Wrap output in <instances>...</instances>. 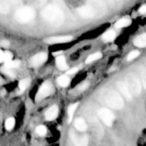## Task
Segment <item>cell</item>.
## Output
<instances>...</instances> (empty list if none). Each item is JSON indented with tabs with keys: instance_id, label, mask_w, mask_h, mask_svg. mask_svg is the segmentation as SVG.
Segmentation results:
<instances>
[{
	"instance_id": "obj_1",
	"label": "cell",
	"mask_w": 146,
	"mask_h": 146,
	"mask_svg": "<svg viewBox=\"0 0 146 146\" xmlns=\"http://www.w3.org/2000/svg\"><path fill=\"white\" fill-rule=\"evenodd\" d=\"M41 15L46 21L55 27L60 26L64 21V12L57 6H47L43 9Z\"/></svg>"
},
{
	"instance_id": "obj_2",
	"label": "cell",
	"mask_w": 146,
	"mask_h": 146,
	"mask_svg": "<svg viewBox=\"0 0 146 146\" xmlns=\"http://www.w3.org/2000/svg\"><path fill=\"white\" fill-rule=\"evenodd\" d=\"M100 98L104 104L115 110L121 109L124 106L122 97L113 90L106 89L103 91L100 95Z\"/></svg>"
},
{
	"instance_id": "obj_3",
	"label": "cell",
	"mask_w": 146,
	"mask_h": 146,
	"mask_svg": "<svg viewBox=\"0 0 146 146\" xmlns=\"http://www.w3.org/2000/svg\"><path fill=\"white\" fill-rule=\"evenodd\" d=\"M125 85L131 95L138 96L141 92V81L138 75L134 73H129L125 76Z\"/></svg>"
},
{
	"instance_id": "obj_4",
	"label": "cell",
	"mask_w": 146,
	"mask_h": 146,
	"mask_svg": "<svg viewBox=\"0 0 146 146\" xmlns=\"http://www.w3.org/2000/svg\"><path fill=\"white\" fill-rule=\"evenodd\" d=\"M36 13L33 8L30 7H23L17 9L15 13V19L18 22L24 24L34 19Z\"/></svg>"
},
{
	"instance_id": "obj_5",
	"label": "cell",
	"mask_w": 146,
	"mask_h": 146,
	"mask_svg": "<svg viewBox=\"0 0 146 146\" xmlns=\"http://www.w3.org/2000/svg\"><path fill=\"white\" fill-rule=\"evenodd\" d=\"M98 115L100 119L107 126H111L113 123L115 116L113 113L108 108H101L98 111Z\"/></svg>"
},
{
	"instance_id": "obj_6",
	"label": "cell",
	"mask_w": 146,
	"mask_h": 146,
	"mask_svg": "<svg viewBox=\"0 0 146 146\" xmlns=\"http://www.w3.org/2000/svg\"><path fill=\"white\" fill-rule=\"evenodd\" d=\"M53 91H54V87H53L52 84L49 81H46L40 87L39 90L36 94V101L42 100L43 98L48 96L50 94H52Z\"/></svg>"
},
{
	"instance_id": "obj_7",
	"label": "cell",
	"mask_w": 146,
	"mask_h": 146,
	"mask_svg": "<svg viewBox=\"0 0 146 146\" xmlns=\"http://www.w3.org/2000/svg\"><path fill=\"white\" fill-rule=\"evenodd\" d=\"M88 4L96 13V16H101L106 11V4L99 0H90Z\"/></svg>"
},
{
	"instance_id": "obj_8",
	"label": "cell",
	"mask_w": 146,
	"mask_h": 146,
	"mask_svg": "<svg viewBox=\"0 0 146 146\" xmlns=\"http://www.w3.org/2000/svg\"><path fill=\"white\" fill-rule=\"evenodd\" d=\"M78 13L80 16L86 19L92 18L96 16L95 11L89 4L83 6V7H81L79 9H78Z\"/></svg>"
},
{
	"instance_id": "obj_9",
	"label": "cell",
	"mask_w": 146,
	"mask_h": 146,
	"mask_svg": "<svg viewBox=\"0 0 146 146\" xmlns=\"http://www.w3.org/2000/svg\"><path fill=\"white\" fill-rule=\"evenodd\" d=\"M73 37L71 36H56V37H50L44 40L46 43L49 44H63V43L69 42L72 41Z\"/></svg>"
},
{
	"instance_id": "obj_10",
	"label": "cell",
	"mask_w": 146,
	"mask_h": 146,
	"mask_svg": "<svg viewBox=\"0 0 146 146\" xmlns=\"http://www.w3.org/2000/svg\"><path fill=\"white\" fill-rule=\"evenodd\" d=\"M48 58V56L46 53H39L33 56L31 58V63L33 66H38L44 64Z\"/></svg>"
},
{
	"instance_id": "obj_11",
	"label": "cell",
	"mask_w": 146,
	"mask_h": 146,
	"mask_svg": "<svg viewBox=\"0 0 146 146\" xmlns=\"http://www.w3.org/2000/svg\"><path fill=\"white\" fill-rule=\"evenodd\" d=\"M117 88H118V89L119 90L121 94L123 96V97L127 100V101H131V100H132V95H131L129 90L127 88L125 83H123V81H119V82H118L117 83Z\"/></svg>"
},
{
	"instance_id": "obj_12",
	"label": "cell",
	"mask_w": 146,
	"mask_h": 146,
	"mask_svg": "<svg viewBox=\"0 0 146 146\" xmlns=\"http://www.w3.org/2000/svg\"><path fill=\"white\" fill-rule=\"evenodd\" d=\"M58 108L56 105L50 107L45 113V118L47 121H54L58 115Z\"/></svg>"
},
{
	"instance_id": "obj_13",
	"label": "cell",
	"mask_w": 146,
	"mask_h": 146,
	"mask_svg": "<svg viewBox=\"0 0 146 146\" xmlns=\"http://www.w3.org/2000/svg\"><path fill=\"white\" fill-rule=\"evenodd\" d=\"M74 125H75L76 128L81 132L86 131L87 129L86 123L85 120L83 119L82 118H76L74 121Z\"/></svg>"
},
{
	"instance_id": "obj_14",
	"label": "cell",
	"mask_w": 146,
	"mask_h": 146,
	"mask_svg": "<svg viewBox=\"0 0 146 146\" xmlns=\"http://www.w3.org/2000/svg\"><path fill=\"white\" fill-rule=\"evenodd\" d=\"M133 44L135 46L143 48L146 47V34H141L134 39Z\"/></svg>"
},
{
	"instance_id": "obj_15",
	"label": "cell",
	"mask_w": 146,
	"mask_h": 146,
	"mask_svg": "<svg viewBox=\"0 0 146 146\" xmlns=\"http://www.w3.org/2000/svg\"><path fill=\"white\" fill-rule=\"evenodd\" d=\"M56 64L58 69L61 70V71L66 70L68 68V65L66 62L65 58L63 56H59L57 57L56 60Z\"/></svg>"
},
{
	"instance_id": "obj_16",
	"label": "cell",
	"mask_w": 146,
	"mask_h": 146,
	"mask_svg": "<svg viewBox=\"0 0 146 146\" xmlns=\"http://www.w3.org/2000/svg\"><path fill=\"white\" fill-rule=\"evenodd\" d=\"M57 83L61 87H66L70 83V78L68 76L63 75L61 76L57 79Z\"/></svg>"
},
{
	"instance_id": "obj_17",
	"label": "cell",
	"mask_w": 146,
	"mask_h": 146,
	"mask_svg": "<svg viewBox=\"0 0 146 146\" xmlns=\"http://www.w3.org/2000/svg\"><path fill=\"white\" fill-rule=\"evenodd\" d=\"M102 38L105 41H112L115 38V32L113 30H108L103 34Z\"/></svg>"
},
{
	"instance_id": "obj_18",
	"label": "cell",
	"mask_w": 146,
	"mask_h": 146,
	"mask_svg": "<svg viewBox=\"0 0 146 146\" xmlns=\"http://www.w3.org/2000/svg\"><path fill=\"white\" fill-rule=\"evenodd\" d=\"M131 24V21L128 19L124 18V19H121L118 20L115 24V27L116 28L120 29V28H123V27H126L128 26H129L130 24Z\"/></svg>"
},
{
	"instance_id": "obj_19",
	"label": "cell",
	"mask_w": 146,
	"mask_h": 146,
	"mask_svg": "<svg viewBox=\"0 0 146 146\" xmlns=\"http://www.w3.org/2000/svg\"><path fill=\"white\" fill-rule=\"evenodd\" d=\"M78 104H72L69 106L68 110V123H71L72 121L73 118H74V113H75L77 107H78Z\"/></svg>"
},
{
	"instance_id": "obj_20",
	"label": "cell",
	"mask_w": 146,
	"mask_h": 146,
	"mask_svg": "<svg viewBox=\"0 0 146 146\" xmlns=\"http://www.w3.org/2000/svg\"><path fill=\"white\" fill-rule=\"evenodd\" d=\"M101 58H102V54L101 53H95V54H93L91 55L88 56V58L86 60V64H90V63L94 62V61L100 59Z\"/></svg>"
},
{
	"instance_id": "obj_21",
	"label": "cell",
	"mask_w": 146,
	"mask_h": 146,
	"mask_svg": "<svg viewBox=\"0 0 146 146\" xmlns=\"http://www.w3.org/2000/svg\"><path fill=\"white\" fill-rule=\"evenodd\" d=\"M30 84V79L29 78H24L21 81H20L19 84V87L21 93L24 92V90L27 89L28 86Z\"/></svg>"
},
{
	"instance_id": "obj_22",
	"label": "cell",
	"mask_w": 146,
	"mask_h": 146,
	"mask_svg": "<svg viewBox=\"0 0 146 146\" xmlns=\"http://www.w3.org/2000/svg\"><path fill=\"white\" fill-rule=\"evenodd\" d=\"M21 0H5L4 4H5L6 7H7L9 10L11 7H16V6L19 5L21 3Z\"/></svg>"
},
{
	"instance_id": "obj_23",
	"label": "cell",
	"mask_w": 146,
	"mask_h": 146,
	"mask_svg": "<svg viewBox=\"0 0 146 146\" xmlns=\"http://www.w3.org/2000/svg\"><path fill=\"white\" fill-rule=\"evenodd\" d=\"M140 76H141V81L143 85V86L146 88V67L142 66L139 69Z\"/></svg>"
},
{
	"instance_id": "obj_24",
	"label": "cell",
	"mask_w": 146,
	"mask_h": 146,
	"mask_svg": "<svg viewBox=\"0 0 146 146\" xmlns=\"http://www.w3.org/2000/svg\"><path fill=\"white\" fill-rule=\"evenodd\" d=\"M15 125V120L14 118H9L6 121L5 128L7 131H11Z\"/></svg>"
},
{
	"instance_id": "obj_25",
	"label": "cell",
	"mask_w": 146,
	"mask_h": 146,
	"mask_svg": "<svg viewBox=\"0 0 146 146\" xmlns=\"http://www.w3.org/2000/svg\"><path fill=\"white\" fill-rule=\"evenodd\" d=\"M20 61H10L8 62H5V66L9 68H17L19 66Z\"/></svg>"
},
{
	"instance_id": "obj_26",
	"label": "cell",
	"mask_w": 146,
	"mask_h": 146,
	"mask_svg": "<svg viewBox=\"0 0 146 146\" xmlns=\"http://www.w3.org/2000/svg\"><path fill=\"white\" fill-rule=\"evenodd\" d=\"M36 132L38 135L43 136V135H44L46 133V128L44 125H38L36 128Z\"/></svg>"
},
{
	"instance_id": "obj_27",
	"label": "cell",
	"mask_w": 146,
	"mask_h": 146,
	"mask_svg": "<svg viewBox=\"0 0 146 146\" xmlns=\"http://www.w3.org/2000/svg\"><path fill=\"white\" fill-rule=\"evenodd\" d=\"M1 71L2 73H4V74H6V75L9 76H10V77H14V76H15L14 75V73L11 71V68H7V67H6L5 66L3 67H1Z\"/></svg>"
},
{
	"instance_id": "obj_28",
	"label": "cell",
	"mask_w": 146,
	"mask_h": 146,
	"mask_svg": "<svg viewBox=\"0 0 146 146\" xmlns=\"http://www.w3.org/2000/svg\"><path fill=\"white\" fill-rule=\"evenodd\" d=\"M140 53L138 51H131V53H130L128 55V56H127V60L128 61H132V60H133L134 58H137V57L139 56Z\"/></svg>"
},
{
	"instance_id": "obj_29",
	"label": "cell",
	"mask_w": 146,
	"mask_h": 146,
	"mask_svg": "<svg viewBox=\"0 0 146 146\" xmlns=\"http://www.w3.org/2000/svg\"><path fill=\"white\" fill-rule=\"evenodd\" d=\"M88 143V138L87 135H84L82 138L80 139L78 146H87Z\"/></svg>"
},
{
	"instance_id": "obj_30",
	"label": "cell",
	"mask_w": 146,
	"mask_h": 146,
	"mask_svg": "<svg viewBox=\"0 0 146 146\" xmlns=\"http://www.w3.org/2000/svg\"><path fill=\"white\" fill-rule=\"evenodd\" d=\"M12 56V54L11 52H9V51H6V52H4V61L5 62H8V61H11Z\"/></svg>"
},
{
	"instance_id": "obj_31",
	"label": "cell",
	"mask_w": 146,
	"mask_h": 146,
	"mask_svg": "<svg viewBox=\"0 0 146 146\" xmlns=\"http://www.w3.org/2000/svg\"><path fill=\"white\" fill-rule=\"evenodd\" d=\"M9 11V10L7 9V7L5 6V4H4V3L2 4V3L0 2V12L3 13V14H6V13L8 12Z\"/></svg>"
},
{
	"instance_id": "obj_32",
	"label": "cell",
	"mask_w": 146,
	"mask_h": 146,
	"mask_svg": "<svg viewBox=\"0 0 146 146\" xmlns=\"http://www.w3.org/2000/svg\"><path fill=\"white\" fill-rule=\"evenodd\" d=\"M9 44H10L9 41L8 40H6V39L2 40V41L0 42V45H1L2 47H5V48L6 47H8L9 46Z\"/></svg>"
},
{
	"instance_id": "obj_33",
	"label": "cell",
	"mask_w": 146,
	"mask_h": 146,
	"mask_svg": "<svg viewBox=\"0 0 146 146\" xmlns=\"http://www.w3.org/2000/svg\"><path fill=\"white\" fill-rule=\"evenodd\" d=\"M88 86H89V84H88V83H87V82L84 83V84H81V85L80 86L79 89L81 90V91H85V90L87 89V88H88Z\"/></svg>"
},
{
	"instance_id": "obj_34",
	"label": "cell",
	"mask_w": 146,
	"mask_h": 146,
	"mask_svg": "<svg viewBox=\"0 0 146 146\" xmlns=\"http://www.w3.org/2000/svg\"><path fill=\"white\" fill-rule=\"evenodd\" d=\"M78 67H74V68H71V69L68 70V71L66 72L67 74H76V73L77 72V71H78Z\"/></svg>"
},
{
	"instance_id": "obj_35",
	"label": "cell",
	"mask_w": 146,
	"mask_h": 146,
	"mask_svg": "<svg viewBox=\"0 0 146 146\" xmlns=\"http://www.w3.org/2000/svg\"><path fill=\"white\" fill-rule=\"evenodd\" d=\"M35 4H36L37 5H42L44 3L46 2V0H32Z\"/></svg>"
},
{
	"instance_id": "obj_36",
	"label": "cell",
	"mask_w": 146,
	"mask_h": 146,
	"mask_svg": "<svg viewBox=\"0 0 146 146\" xmlns=\"http://www.w3.org/2000/svg\"><path fill=\"white\" fill-rule=\"evenodd\" d=\"M139 12L141 13V14H145V13H146V5L142 6V7L140 8Z\"/></svg>"
},
{
	"instance_id": "obj_37",
	"label": "cell",
	"mask_w": 146,
	"mask_h": 146,
	"mask_svg": "<svg viewBox=\"0 0 146 146\" xmlns=\"http://www.w3.org/2000/svg\"><path fill=\"white\" fill-rule=\"evenodd\" d=\"M4 61V53L0 50V63Z\"/></svg>"
}]
</instances>
